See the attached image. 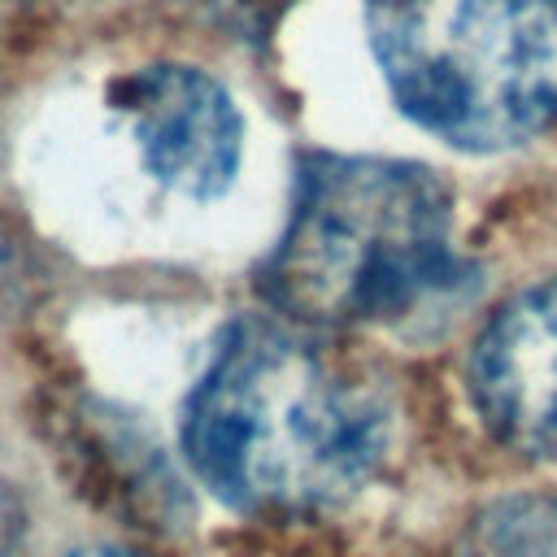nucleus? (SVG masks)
Listing matches in <instances>:
<instances>
[{"label": "nucleus", "instance_id": "f257e3e1", "mask_svg": "<svg viewBox=\"0 0 557 557\" xmlns=\"http://www.w3.org/2000/svg\"><path fill=\"white\" fill-rule=\"evenodd\" d=\"M392 405L318 326L244 313L222 326L183 405V457L248 518H313L379 470Z\"/></svg>", "mask_w": 557, "mask_h": 557}, {"label": "nucleus", "instance_id": "f03ea898", "mask_svg": "<svg viewBox=\"0 0 557 557\" xmlns=\"http://www.w3.org/2000/svg\"><path fill=\"white\" fill-rule=\"evenodd\" d=\"M470 283L448 187L392 157H309L261 270L270 309L318 331L400 326Z\"/></svg>", "mask_w": 557, "mask_h": 557}, {"label": "nucleus", "instance_id": "7ed1b4c3", "mask_svg": "<svg viewBox=\"0 0 557 557\" xmlns=\"http://www.w3.org/2000/svg\"><path fill=\"white\" fill-rule=\"evenodd\" d=\"M366 35L400 113L453 148L557 122V0H366Z\"/></svg>", "mask_w": 557, "mask_h": 557}, {"label": "nucleus", "instance_id": "20e7f679", "mask_svg": "<svg viewBox=\"0 0 557 557\" xmlns=\"http://www.w3.org/2000/svg\"><path fill=\"white\" fill-rule=\"evenodd\" d=\"M117 113L131 117L148 174L191 200L231 187L244 152V122L231 91L200 65L157 61L109 87Z\"/></svg>", "mask_w": 557, "mask_h": 557}, {"label": "nucleus", "instance_id": "39448f33", "mask_svg": "<svg viewBox=\"0 0 557 557\" xmlns=\"http://www.w3.org/2000/svg\"><path fill=\"white\" fill-rule=\"evenodd\" d=\"M466 392L483 431L518 457H557V278L513 292L474 335Z\"/></svg>", "mask_w": 557, "mask_h": 557}, {"label": "nucleus", "instance_id": "423d86ee", "mask_svg": "<svg viewBox=\"0 0 557 557\" xmlns=\"http://www.w3.org/2000/svg\"><path fill=\"white\" fill-rule=\"evenodd\" d=\"M457 557H557V496L509 492L487 500L466 522Z\"/></svg>", "mask_w": 557, "mask_h": 557}, {"label": "nucleus", "instance_id": "0eeeda50", "mask_svg": "<svg viewBox=\"0 0 557 557\" xmlns=\"http://www.w3.org/2000/svg\"><path fill=\"white\" fill-rule=\"evenodd\" d=\"M65 557H139V553H131V548H109V544H91V548L65 553Z\"/></svg>", "mask_w": 557, "mask_h": 557}]
</instances>
